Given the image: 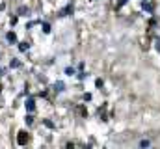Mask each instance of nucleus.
Returning <instances> with one entry per match:
<instances>
[{
	"label": "nucleus",
	"mask_w": 160,
	"mask_h": 149,
	"mask_svg": "<svg viewBox=\"0 0 160 149\" xmlns=\"http://www.w3.org/2000/svg\"><path fill=\"white\" fill-rule=\"evenodd\" d=\"M17 144H19V146H26V144H28V134H26V132H19Z\"/></svg>",
	"instance_id": "obj_1"
},
{
	"label": "nucleus",
	"mask_w": 160,
	"mask_h": 149,
	"mask_svg": "<svg viewBox=\"0 0 160 149\" xmlns=\"http://www.w3.org/2000/svg\"><path fill=\"white\" fill-rule=\"evenodd\" d=\"M24 106H26V110L28 112H34L36 110V101L30 97V99H26V105H24Z\"/></svg>",
	"instance_id": "obj_2"
},
{
	"label": "nucleus",
	"mask_w": 160,
	"mask_h": 149,
	"mask_svg": "<svg viewBox=\"0 0 160 149\" xmlns=\"http://www.w3.org/2000/svg\"><path fill=\"white\" fill-rule=\"evenodd\" d=\"M54 90L62 93V91H65V84H63V82H56V84H54Z\"/></svg>",
	"instance_id": "obj_3"
},
{
	"label": "nucleus",
	"mask_w": 160,
	"mask_h": 149,
	"mask_svg": "<svg viewBox=\"0 0 160 149\" xmlns=\"http://www.w3.org/2000/svg\"><path fill=\"white\" fill-rule=\"evenodd\" d=\"M6 39H8V43H15V41H17V36H15L13 32H8V34H6Z\"/></svg>",
	"instance_id": "obj_4"
},
{
	"label": "nucleus",
	"mask_w": 160,
	"mask_h": 149,
	"mask_svg": "<svg viewBox=\"0 0 160 149\" xmlns=\"http://www.w3.org/2000/svg\"><path fill=\"white\" fill-rule=\"evenodd\" d=\"M142 9H145V11H153V6H151L149 2L143 0V2H142Z\"/></svg>",
	"instance_id": "obj_5"
},
{
	"label": "nucleus",
	"mask_w": 160,
	"mask_h": 149,
	"mask_svg": "<svg viewBox=\"0 0 160 149\" xmlns=\"http://www.w3.org/2000/svg\"><path fill=\"white\" fill-rule=\"evenodd\" d=\"M71 11H73V6H67L65 9H62V13H60V15H62V17H67Z\"/></svg>",
	"instance_id": "obj_6"
},
{
	"label": "nucleus",
	"mask_w": 160,
	"mask_h": 149,
	"mask_svg": "<svg viewBox=\"0 0 160 149\" xmlns=\"http://www.w3.org/2000/svg\"><path fill=\"white\" fill-rule=\"evenodd\" d=\"M28 49H30V45H28V43H19V50H21V52H26Z\"/></svg>",
	"instance_id": "obj_7"
},
{
	"label": "nucleus",
	"mask_w": 160,
	"mask_h": 149,
	"mask_svg": "<svg viewBox=\"0 0 160 149\" xmlns=\"http://www.w3.org/2000/svg\"><path fill=\"white\" fill-rule=\"evenodd\" d=\"M43 32L45 34H50V24L48 23H43Z\"/></svg>",
	"instance_id": "obj_8"
},
{
	"label": "nucleus",
	"mask_w": 160,
	"mask_h": 149,
	"mask_svg": "<svg viewBox=\"0 0 160 149\" xmlns=\"http://www.w3.org/2000/svg\"><path fill=\"white\" fill-rule=\"evenodd\" d=\"M9 67H21V62H19V60H11Z\"/></svg>",
	"instance_id": "obj_9"
},
{
	"label": "nucleus",
	"mask_w": 160,
	"mask_h": 149,
	"mask_svg": "<svg viewBox=\"0 0 160 149\" xmlns=\"http://www.w3.org/2000/svg\"><path fill=\"white\" fill-rule=\"evenodd\" d=\"M26 123H28V125H32V123H34V116H32V114H28V116H26Z\"/></svg>",
	"instance_id": "obj_10"
},
{
	"label": "nucleus",
	"mask_w": 160,
	"mask_h": 149,
	"mask_svg": "<svg viewBox=\"0 0 160 149\" xmlns=\"http://www.w3.org/2000/svg\"><path fill=\"white\" fill-rule=\"evenodd\" d=\"M43 123H45V125H47V127H48V129H54V123H52V121H48V119H45V121H43Z\"/></svg>",
	"instance_id": "obj_11"
},
{
	"label": "nucleus",
	"mask_w": 160,
	"mask_h": 149,
	"mask_svg": "<svg viewBox=\"0 0 160 149\" xmlns=\"http://www.w3.org/2000/svg\"><path fill=\"white\" fill-rule=\"evenodd\" d=\"M75 73V67H65V74H73Z\"/></svg>",
	"instance_id": "obj_12"
},
{
	"label": "nucleus",
	"mask_w": 160,
	"mask_h": 149,
	"mask_svg": "<svg viewBox=\"0 0 160 149\" xmlns=\"http://www.w3.org/2000/svg\"><path fill=\"white\" fill-rule=\"evenodd\" d=\"M26 11H28V8H24V6H22V8H19V13H21V15H24Z\"/></svg>",
	"instance_id": "obj_13"
},
{
	"label": "nucleus",
	"mask_w": 160,
	"mask_h": 149,
	"mask_svg": "<svg viewBox=\"0 0 160 149\" xmlns=\"http://www.w3.org/2000/svg\"><path fill=\"white\" fill-rule=\"evenodd\" d=\"M155 47H157V50H158V52H160V39H158V37L155 39Z\"/></svg>",
	"instance_id": "obj_14"
},
{
	"label": "nucleus",
	"mask_w": 160,
	"mask_h": 149,
	"mask_svg": "<svg viewBox=\"0 0 160 149\" xmlns=\"http://www.w3.org/2000/svg\"><path fill=\"white\" fill-rule=\"evenodd\" d=\"M149 146V142L147 140H143V142H140V147H147Z\"/></svg>",
	"instance_id": "obj_15"
},
{
	"label": "nucleus",
	"mask_w": 160,
	"mask_h": 149,
	"mask_svg": "<svg viewBox=\"0 0 160 149\" xmlns=\"http://www.w3.org/2000/svg\"><path fill=\"white\" fill-rule=\"evenodd\" d=\"M127 4V0H119V4H118V8H121V6H125Z\"/></svg>",
	"instance_id": "obj_16"
},
{
	"label": "nucleus",
	"mask_w": 160,
	"mask_h": 149,
	"mask_svg": "<svg viewBox=\"0 0 160 149\" xmlns=\"http://www.w3.org/2000/svg\"><path fill=\"white\" fill-rule=\"evenodd\" d=\"M2 74H4V69H0V76H2Z\"/></svg>",
	"instance_id": "obj_17"
},
{
	"label": "nucleus",
	"mask_w": 160,
	"mask_h": 149,
	"mask_svg": "<svg viewBox=\"0 0 160 149\" xmlns=\"http://www.w3.org/2000/svg\"><path fill=\"white\" fill-rule=\"evenodd\" d=\"M0 91H2V86H0Z\"/></svg>",
	"instance_id": "obj_18"
}]
</instances>
